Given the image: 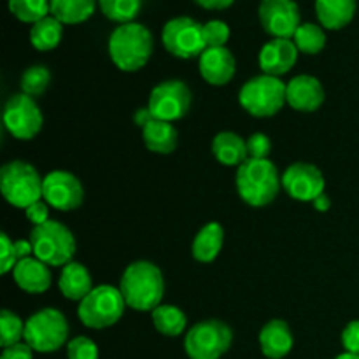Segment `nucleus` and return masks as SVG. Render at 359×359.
<instances>
[{
	"mask_svg": "<svg viewBox=\"0 0 359 359\" xmlns=\"http://www.w3.org/2000/svg\"><path fill=\"white\" fill-rule=\"evenodd\" d=\"M14 249H16L18 262L25 258H30L34 255V248H32V242L27 238H20V241H14Z\"/></svg>",
	"mask_w": 359,
	"mask_h": 359,
	"instance_id": "obj_41",
	"label": "nucleus"
},
{
	"mask_svg": "<svg viewBox=\"0 0 359 359\" xmlns=\"http://www.w3.org/2000/svg\"><path fill=\"white\" fill-rule=\"evenodd\" d=\"M242 107L255 118L276 116L286 104V84L279 77L256 76L249 79L238 93Z\"/></svg>",
	"mask_w": 359,
	"mask_h": 359,
	"instance_id": "obj_8",
	"label": "nucleus"
},
{
	"mask_svg": "<svg viewBox=\"0 0 359 359\" xmlns=\"http://www.w3.org/2000/svg\"><path fill=\"white\" fill-rule=\"evenodd\" d=\"M151 318H153L154 328L165 337L182 335L188 325L186 314L175 305H160L151 312Z\"/></svg>",
	"mask_w": 359,
	"mask_h": 359,
	"instance_id": "obj_28",
	"label": "nucleus"
},
{
	"mask_svg": "<svg viewBox=\"0 0 359 359\" xmlns=\"http://www.w3.org/2000/svg\"><path fill=\"white\" fill-rule=\"evenodd\" d=\"M9 11L21 23L35 25L51 14L49 0H9Z\"/></svg>",
	"mask_w": 359,
	"mask_h": 359,
	"instance_id": "obj_31",
	"label": "nucleus"
},
{
	"mask_svg": "<svg viewBox=\"0 0 359 359\" xmlns=\"http://www.w3.org/2000/svg\"><path fill=\"white\" fill-rule=\"evenodd\" d=\"M144 144L149 151L158 154H170L177 147V130L174 125L161 119H153L147 126L142 128Z\"/></svg>",
	"mask_w": 359,
	"mask_h": 359,
	"instance_id": "obj_25",
	"label": "nucleus"
},
{
	"mask_svg": "<svg viewBox=\"0 0 359 359\" xmlns=\"http://www.w3.org/2000/svg\"><path fill=\"white\" fill-rule=\"evenodd\" d=\"M212 154L226 167H241L249 160L248 142L238 133L221 132L212 140Z\"/></svg>",
	"mask_w": 359,
	"mask_h": 359,
	"instance_id": "obj_23",
	"label": "nucleus"
},
{
	"mask_svg": "<svg viewBox=\"0 0 359 359\" xmlns=\"http://www.w3.org/2000/svg\"><path fill=\"white\" fill-rule=\"evenodd\" d=\"M294 346L293 332L283 319H272L259 332V347L263 356L269 359H283Z\"/></svg>",
	"mask_w": 359,
	"mask_h": 359,
	"instance_id": "obj_20",
	"label": "nucleus"
},
{
	"mask_svg": "<svg viewBox=\"0 0 359 359\" xmlns=\"http://www.w3.org/2000/svg\"><path fill=\"white\" fill-rule=\"evenodd\" d=\"M49 83H51V72L48 70V67L34 65L25 70L23 76H21L20 86L25 95L35 98L41 97L48 90Z\"/></svg>",
	"mask_w": 359,
	"mask_h": 359,
	"instance_id": "obj_32",
	"label": "nucleus"
},
{
	"mask_svg": "<svg viewBox=\"0 0 359 359\" xmlns=\"http://www.w3.org/2000/svg\"><path fill=\"white\" fill-rule=\"evenodd\" d=\"M335 359H359V354H351V353H344L340 356H337Z\"/></svg>",
	"mask_w": 359,
	"mask_h": 359,
	"instance_id": "obj_45",
	"label": "nucleus"
},
{
	"mask_svg": "<svg viewBox=\"0 0 359 359\" xmlns=\"http://www.w3.org/2000/svg\"><path fill=\"white\" fill-rule=\"evenodd\" d=\"M126 302L119 287L102 284L93 287L84 300L79 302L77 316L86 328L105 330L114 326L123 318Z\"/></svg>",
	"mask_w": 359,
	"mask_h": 359,
	"instance_id": "obj_6",
	"label": "nucleus"
},
{
	"mask_svg": "<svg viewBox=\"0 0 359 359\" xmlns=\"http://www.w3.org/2000/svg\"><path fill=\"white\" fill-rule=\"evenodd\" d=\"M4 125L14 139L32 140L42 130L44 116L34 98L18 93L4 107Z\"/></svg>",
	"mask_w": 359,
	"mask_h": 359,
	"instance_id": "obj_12",
	"label": "nucleus"
},
{
	"mask_svg": "<svg viewBox=\"0 0 359 359\" xmlns=\"http://www.w3.org/2000/svg\"><path fill=\"white\" fill-rule=\"evenodd\" d=\"M147 107L153 116L161 121H177L189 112L191 90L181 79H168L153 88Z\"/></svg>",
	"mask_w": 359,
	"mask_h": 359,
	"instance_id": "obj_11",
	"label": "nucleus"
},
{
	"mask_svg": "<svg viewBox=\"0 0 359 359\" xmlns=\"http://www.w3.org/2000/svg\"><path fill=\"white\" fill-rule=\"evenodd\" d=\"M28 241L34 248V256L48 266H65L76 255L74 233L60 221L49 219L41 226H34Z\"/></svg>",
	"mask_w": 359,
	"mask_h": 359,
	"instance_id": "obj_5",
	"label": "nucleus"
},
{
	"mask_svg": "<svg viewBox=\"0 0 359 359\" xmlns=\"http://www.w3.org/2000/svg\"><path fill=\"white\" fill-rule=\"evenodd\" d=\"M203 37L207 48H224L230 39V27L224 21L210 20L203 25Z\"/></svg>",
	"mask_w": 359,
	"mask_h": 359,
	"instance_id": "obj_34",
	"label": "nucleus"
},
{
	"mask_svg": "<svg viewBox=\"0 0 359 359\" xmlns=\"http://www.w3.org/2000/svg\"><path fill=\"white\" fill-rule=\"evenodd\" d=\"M200 74L212 86H224L230 83L237 70V62L230 49L207 48L198 58Z\"/></svg>",
	"mask_w": 359,
	"mask_h": 359,
	"instance_id": "obj_18",
	"label": "nucleus"
},
{
	"mask_svg": "<svg viewBox=\"0 0 359 359\" xmlns=\"http://www.w3.org/2000/svg\"><path fill=\"white\" fill-rule=\"evenodd\" d=\"M286 100L294 111L314 112L325 102V88L318 77L302 74L286 84Z\"/></svg>",
	"mask_w": 359,
	"mask_h": 359,
	"instance_id": "obj_17",
	"label": "nucleus"
},
{
	"mask_svg": "<svg viewBox=\"0 0 359 359\" xmlns=\"http://www.w3.org/2000/svg\"><path fill=\"white\" fill-rule=\"evenodd\" d=\"M342 346L346 353L359 354V319L351 321L342 332Z\"/></svg>",
	"mask_w": 359,
	"mask_h": 359,
	"instance_id": "obj_38",
	"label": "nucleus"
},
{
	"mask_svg": "<svg viewBox=\"0 0 359 359\" xmlns=\"http://www.w3.org/2000/svg\"><path fill=\"white\" fill-rule=\"evenodd\" d=\"M14 283L23 291L30 294H41L51 287L53 277L49 272V266L37 259L35 256L25 258L16 263L13 270Z\"/></svg>",
	"mask_w": 359,
	"mask_h": 359,
	"instance_id": "obj_19",
	"label": "nucleus"
},
{
	"mask_svg": "<svg viewBox=\"0 0 359 359\" xmlns=\"http://www.w3.org/2000/svg\"><path fill=\"white\" fill-rule=\"evenodd\" d=\"M312 205H314V209L318 210V212H328L330 207H332V200H330V196L326 195V193H323V195H319L318 198L312 202Z\"/></svg>",
	"mask_w": 359,
	"mask_h": 359,
	"instance_id": "obj_44",
	"label": "nucleus"
},
{
	"mask_svg": "<svg viewBox=\"0 0 359 359\" xmlns=\"http://www.w3.org/2000/svg\"><path fill=\"white\" fill-rule=\"evenodd\" d=\"M97 344L88 337H76L67 344V359H98Z\"/></svg>",
	"mask_w": 359,
	"mask_h": 359,
	"instance_id": "obj_35",
	"label": "nucleus"
},
{
	"mask_svg": "<svg viewBox=\"0 0 359 359\" xmlns=\"http://www.w3.org/2000/svg\"><path fill=\"white\" fill-rule=\"evenodd\" d=\"M27 214V219L30 221L34 226H41V224L48 223L49 221V205L44 200H39V202L32 203L28 209H25Z\"/></svg>",
	"mask_w": 359,
	"mask_h": 359,
	"instance_id": "obj_39",
	"label": "nucleus"
},
{
	"mask_svg": "<svg viewBox=\"0 0 359 359\" xmlns=\"http://www.w3.org/2000/svg\"><path fill=\"white\" fill-rule=\"evenodd\" d=\"M193 2H196L200 7H203V9L223 11V9H228L235 0H193Z\"/></svg>",
	"mask_w": 359,
	"mask_h": 359,
	"instance_id": "obj_42",
	"label": "nucleus"
},
{
	"mask_svg": "<svg viewBox=\"0 0 359 359\" xmlns=\"http://www.w3.org/2000/svg\"><path fill=\"white\" fill-rule=\"evenodd\" d=\"M63 23L55 16H46L30 28V42L37 51H51L62 42Z\"/></svg>",
	"mask_w": 359,
	"mask_h": 359,
	"instance_id": "obj_27",
	"label": "nucleus"
},
{
	"mask_svg": "<svg viewBox=\"0 0 359 359\" xmlns=\"http://www.w3.org/2000/svg\"><path fill=\"white\" fill-rule=\"evenodd\" d=\"M161 42L170 55L182 60L200 58L207 49L203 25L189 16H177L167 21L161 32Z\"/></svg>",
	"mask_w": 359,
	"mask_h": 359,
	"instance_id": "obj_10",
	"label": "nucleus"
},
{
	"mask_svg": "<svg viewBox=\"0 0 359 359\" xmlns=\"http://www.w3.org/2000/svg\"><path fill=\"white\" fill-rule=\"evenodd\" d=\"M18 263L16 249H14V242L7 233L0 235V272L6 273L13 272L14 266Z\"/></svg>",
	"mask_w": 359,
	"mask_h": 359,
	"instance_id": "obj_37",
	"label": "nucleus"
},
{
	"mask_svg": "<svg viewBox=\"0 0 359 359\" xmlns=\"http://www.w3.org/2000/svg\"><path fill=\"white\" fill-rule=\"evenodd\" d=\"M153 119H156L153 116V112L149 111V107H140L135 111V116H133V121H135L137 126H140V128H144V126L149 125Z\"/></svg>",
	"mask_w": 359,
	"mask_h": 359,
	"instance_id": "obj_43",
	"label": "nucleus"
},
{
	"mask_svg": "<svg viewBox=\"0 0 359 359\" xmlns=\"http://www.w3.org/2000/svg\"><path fill=\"white\" fill-rule=\"evenodd\" d=\"M235 184H237L238 195L248 205L265 207L279 195L283 177L269 158L266 160L249 158L237 168Z\"/></svg>",
	"mask_w": 359,
	"mask_h": 359,
	"instance_id": "obj_3",
	"label": "nucleus"
},
{
	"mask_svg": "<svg viewBox=\"0 0 359 359\" xmlns=\"http://www.w3.org/2000/svg\"><path fill=\"white\" fill-rule=\"evenodd\" d=\"M102 14L114 23H133L142 9V0H98Z\"/></svg>",
	"mask_w": 359,
	"mask_h": 359,
	"instance_id": "obj_29",
	"label": "nucleus"
},
{
	"mask_svg": "<svg viewBox=\"0 0 359 359\" xmlns=\"http://www.w3.org/2000/svg\"><path fill=\"white\" fill-rule=\"evenodd\" d=\"M248 153L249 158H255V160H266L272 151V142H270V137L265 135L262 132H256L249 137L248 140Z\"/></svg>",
	"mask_w": 359,
	"mask_h": 359,
	"instance_id": "obj_36",
	"label": "nucleus"
},
{
	"mask_svg": "<svg viewBox=\"0 0 359 359\" xmlns=\"http://www.w3.org/2000/svg\"><path fill=\"white\" fill-rule=\"evenodd\" d=\"M69 323L56 309H42L28 318L25 323L23 342L34 349V353L49 354L69 344Z\"/></svg>",
	"mask_w": 359,
	"mask_h": 359,
	"instance_id": "obj_7",
	"label": "nucleus"
},
{
	"mask_svg": "<svg viewBox=\"0 0 359 359\" xmlns=\"http://www.w3.org/2000/svg\"><path fill=\"white\" fill-rule=\"evenodd\" d=\"M109 56L123 72H137L151 60L154 49L153 34L144 25H119L109 37Z\"/></svg>",
	"mask_w": 359,
	"mask_h": 359,
	"instance_id": "obj_2",
	"label": "nucleus"
},
{
	"mask_svg": "<svg viewBox=\"0 0 359 359\" xmlns=\"http://www.w3.org/2000/svg\"><path fill=\"white\" fill-rule=\"evenodd\" d=\"M42 198L49 207L62 212L79 209L84 202V188L79 179L67 170H53L44 177Z\"/></svg>",
	"mask_w": 359,
	"mask_h": 359,
	"instance_id": "obj_14",
	"label": "nucleus"
},
{
	"mask_svg": "<svg viewBox=\"0 0 359 359\" xmlns=\"http://www.w3.org/2000/svg\"><path fill=\"white\" fill-rule=\"evenodd\" d=\"M58 287L67 300L81 302L93 291V283L86 266L77 262H70L69 265L63 266Z\"/></svg>",
	"mask_w": 359,
	"mask_h": 359,
	"instance_id": "obj_22",
	"label": "nucleus"
},
{
	"mask_svg": "<svg viewBox=\"0 0 359 359\" xmlns=\"http://www.w3.org/2000/svg\"><path fill=\"white\" fill-rule=\"evenodd\" d=\"M224 242V230L219 223H207L193 238L191 255L200 263H212L221 252Z\"/></svg>",
	"mask_w": 359,
	"mask_h": 359,
	"instance_id": "obj_24",
	"label": "nucleus"
},
{
	"mask_svg": "<svg viewBox=\"0 0 359 359\" xmlns=\"http://www.w3.org/2000/svg\"><path fill=\"white\" fill-rule=\"evenodd\" d=\"M25 339V323L13 311L4 309L0 312V344L2 347L16 346Z\"/></svg>",
	"mask_w": 359,
	"mask_h": 359,
	"instance_id": "obj_33",
	"label": "nucleus"
},
{
	"mask_svg": "<svg viewBox=\"0 0 359 359\" xmlns=\"http://www.w3.org/2000/svg\"><path fill=\"white\" fill-rule=\"evenodd\" d=\"M49 4L51 16L63 25H79L93 16L98 0H49Z\"/></svg>",
	"mask_w": 359,
	"mask_h": 359,
	"instance_id": "obj_26",
	"label": "nucleus"
},
{
	"mask_svg": "<svg viewBox=\"0 0 359 359\" xmlns=\"http://www.w3.org/2000/svg\"><path fill=\"white\" fill-rule=\"evenodd\" d=\"M233 342V332L219 319L200 321L186 333L184 349L189 359H219Z\"/></svg>",
	"mask_w": 359,
	"mask_h": 359,
	"instance_id": "obj_9",
	"label": "nucleus"
},
{
	"mask_svg": "<svg viewBox=\"0 0 359 359\" xmlns=\"http://www.w3.org/2000/svg\"><path fill=\"white\" fill-rule=\"evenodd\" d=\"M293 42L297 44L298 51L305 55H318L326 46V34L321 25L302 23L294 34Z\"/></svg>",
	"mask_w": 359,
	"mask_h": 359,
	"instance_id": "obj_30",
	"label": "nucleus"
},
{
	"mask_svg": "<svg viewBox=\"0 0 359 359\" xmlns=\"http://www.w3.org/2000/svg\"><path fill=\"white\" fill-rule=\"evenodd\" d=\"M298 53L300 51L293 39H272L259 51V69L266 76H284L297 65Z\"/></svg>",
	"mask_w": 359,
	"mask_h": 359,
	"instance_id": "obj_16",
	"label": "nucleus"
},
{
	"mask_svg": "<svg viewBox=\"0 0 359 359\" xmlns=\"http://www.w3.org/2000/svg\"><path fill=\"white\" fill-rule=\"evenodd\" d=\"M0 359H34V349L28 344L20 342L16 346L6 347Z\"/></svg>",
	"mask_w": 359,
	"mask_h": 359,
	"instance_id": "obj_40",
	"label": "nucleus"
},
{
	"mask_svg": "<svg viewBox=\"0 0 359 359\" xmlns=\"http://www.w3.org/2000/svg\"><path fill=\"white\" fill-rule=\"evenodd\" d=\"M358 0H316V14L326 30H342L354 20Z\"/></svg>",
	"mask_w": 359,
	"mask_h": 359,
	"instance_id": "obj_21",
	"label": "nucleus"
},
{
	"mask_svg": "<svg viewBox=\"0 0 359 359\" xmlns=\"http://www.w3.org/2000/svg\"><path fill=\"white\" fill-rule=\"evenodd\" d=\"M119 291L125 298L126 307L140 312H153L163 300V273L154 263L146 259L133 262L123 272Z\"/></svg>",
	"mask_w": 359,
	"mask_h": 359,
	"instance_id": "obj_1",
	"label": "nucleus"
},
{
	"mask_svg": "<svg viewBox=\"0 0 359 359\" xmlns=\"http://www.w3.org/2000/svg\"><path fill=\"white\" fill-rule=\"evenodd\" d=\"M258 16L263 30L273 39H293L302 25L300 9L294 0H262Z\"/></svg>",
	"mask_w": 359,
	"mask_h": 359,
	"instance_id": "obj_13",
	"label": "nucleus"
},
{
	"mask_svg": "<svg viewBox=\"0 0 359 359\" xmlns=\"http://www.w3.org/2000/svg\"><path fill=\"white\" fill-rule=\"evenodd\" d=\"M0 189L7 202L18 209H28L32 203L42 200L44 179L34 165L21 160L6 163L0 170Z\"/></svg>",
	"mask_w": 359,
	"mask_h": 359,
	"instance_id": "obj_4",
	"label": "nucleus"
},
{
	"mask_svg": "<svg viewBox=\"0 0 359 359\" xmlns=\"http://www.w3.org/2000/svg\"><path fill=\"white\" fill-rule=\"evenodd\" d=\"M325 175L316 165L298 161L290 165L283 174V188L291 198L300 202H314L325 193Z\"/></svg>",
	"mask_w": 359,
	"mask_h": 359,
	"instance_id": "obj_15",
	"label": "nucleus"
}]
</instances>
